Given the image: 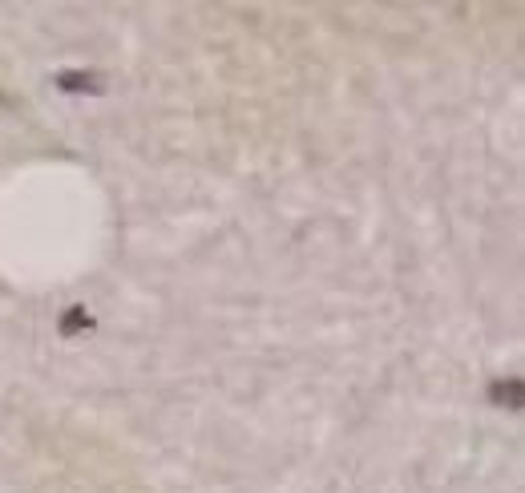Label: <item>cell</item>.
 I'll use <instances>...</instances> for the list:
<instances>
[{"label": "cell", "instance_id": "cell-1", "mask_svg": "<svg viewBox=\"0 0 525 493\" xmlns=\"http://www.w3.org/2000/svg\"><path fill=\"white\" fill-rule=\"evenodd\" d=\"M57 89H65V93H101L106 89V77L93 73V69H61Z\"/></svg>", "mask_w": 525, "mask_h": 493}, {"label": "cell", "instance_id": "cell-2", "mask_svg": "<svg viewBox=\"0 0 525 493\" xmlns=\"http://www.w3.org/2000/svg\"><path fill=\"white\" fill-rule=\"evenodd\" d=\"M489 396H493L497 405L518 408V405H521V385H518V380H510V385H493V388H489Z\"/></svg>", "mask_w": 525, "mask_h": 493}, {"label": "cell", "instance_id": "cell-3", "mask_svg": "<svg viewBox=\"0 0 525 493\" xmlns=\"http://www.w3.org/2000/svg\"><path fill=\"white\" fill-rule=\"evenodd\" d=\"M89 315H86V308H69V312H65V320H61V332H65V336H77V332L81 328H89Z\"/></svg>", "mask_w": 525, "mask_h": 493}]
</instances>
